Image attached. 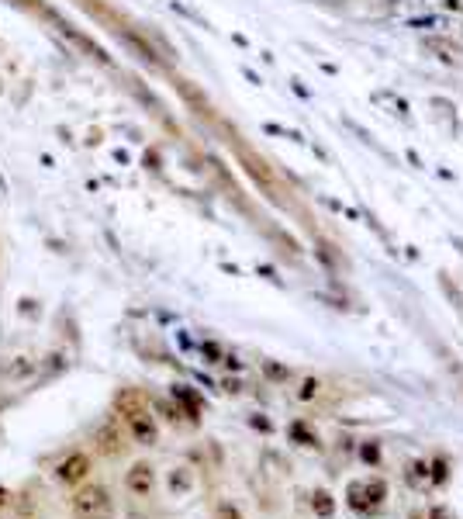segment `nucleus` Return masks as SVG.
Listing matches in <instances>:
<instances>
[{
  "label": "nucleus",
  "instance_id": "f257e3e1",
  "mask_svg": "<svg viewBox=\"0 0 463 519\" xmlns=\"http://www.w3.org/2000/svg\"><path fill=\"white\" fill-rule=\"evenodd\" d=\"M73 519H111L114 516V498L104 485H80V492L70 498Z\"/></svg>",
  "mask_w": 463,
  "mask_h": 519
},
{
  "label": "nucleus",
  "instance_id": "f03ea898",
  "mask_svg": "<svg viewBox=\"0 0 463 519\" xmlns=\"http://www.w3.org/2000/svg\"><path fill=\"white\" fill-rule=\"evenodd\" d=\"M90 474V457L83 454V450H77V454H66L59 464H55V471H52V478L59 481V485H70V488H77V485H83V478Z\"/></svg>",
  "mask_w": 463,
  "mask_h": 519
},
{
  "label": "nucleus",
  "instance_id": "7ed1b4c3",
  "mask_svg": "<svg viewBox=\"0 0 463 519\" xmlns=\"http://www.w3.org/2000/svg\"><path fill=\"white\" fill-rule=\"evenodd\" d=\"M125 488H129L131 495H138V498L153 495V488H156V471H153V464H146V461L131 464L129 471H125Z\"/></svg>",
  "mask_w": 463,
  "mask_h": 519
},
{
  "label": "nucleus",
  "instance_id": "20e7f679",
  "mask_svg": "<svg viewBox=\"0 0 463 519\" xmlns=\"http://www.w3.org/2000/svg\"><path fill=\"white\" fill-rule=\"evenodd\" d=\"M125 422H129V433L138 443H142V446H156V440H159V429H156V422H153V415H149V409H142V412L129 415Z\"/></svg>",
  "mask_w": 463,
  "mask_h": 519
},
{
  "label": "nucleus",
  "instance_id": "39448f33",
  "mask_svg": "<svg viewBox=\"0 0 463 519\" xmlns=\"http://www.w3.org/2000/svg\"><path fill=\"white\" fill-rule=\"evenodd\" d=\"M146 409V398L138 395L135 388H121L118 395H114V412L121 415V419H129V415L135 412H142Z\"/></svg>",
  "mask_w": 463,
  "mask_h": 519
},
{
  "label": "nucleus",
  "instance_id": "423d86ee",
  "mask_svg": "<svg viewBox=\"0 0 463 519\" xmlns=\"http://www.w3.org/2000/svg\"><path fill=\"white\" fill-rule=\"evenodd\" d=\"M166 485H170V492L180 498V495H187L190 488H194V471H190V467H173Z\"/></svg>",
  "mask_w": 463,
  "mask_h": 519
},
{
  "label": "nucleus",
  "instance_id": "0eeeda50",
  "mask_svg": "<svg viewBox=\"0 0 463 519\" xmlns=\"http://www.w3.org/2000/svg\"><path fill=\"white\" fill-rule=\"evenodd\" d=\"M11 381H25V378H31L35 374V360L31 357H14V360L7 363V370H4Z\"/></svg>",
  "mask_w": 463,
  "mask_h": 519
},
{
  "label": "nucleus",
  "instance_id": "6e6552de",
  "mask_svg": "<svg viewBox=\"0 0 463 519\" xmlns=\"http://www.w3.org/2000/svg\"><path fill=\"white\" fill-rule=\"evenodd\" d=\"M173 398L187 405V415H190V419H197V412H201V398H197L194 391L183 388V385H177V388H173Z\"/></svg>",
  "mask_w": 463,
  "mask_h": 519
},
{
  "label": "nucleus",
  "instance_id": "1a4fd4ad",
  "mask_svg": "<svg viewBox=\"0 0 463 519\" xmlns=\"http://www.w3.org/2000/svg\"><path fill=\"white\" fill-rule=\"evenodd\" d=\"M311 509H315V516H322V519H329L335 513V502H332V495L329 492H322V488H318V492L311 495Z\"/></svg>",
  "mask_w": 463,
  "mask_h": 519
},
{
  "label": "nucleus",
  "instance_id": "9d476101",
  "mask_svg": "<svg viewBox=\"0 0 463 519\" xmlns=\"http://www.w3.org/2000/svg\"><path fill=\"white\" fill-rule=\"evenodd\" d=\"M97 440H101L104 454H118V450H121V443H118V429H114V426H104L101 433H97Z\"/></svg>",
  "mask_w": 463,
  "mask_h": 519
},
{
  "label": "nucleus",
  "instance_id": "9b49d317",
  "mask_svg": "<svg viewBox=\"0 0 463 519\" xmlns=\"http://www.w3.org/2000/svg\"><path fill=\"white\" fill-rule=\"evenodd\" d=\"M425 481H429V464H425V461H415V464L408 467V485H412V488H422Z\"/></svg>",
  "mask_w": 463,
  "mask_h": 519
},
{
  "label": "nucleus",
  "instance_id": "f8f14e48",
  "mask_svg": "<svg viewBox=\"0 0 463 519\" xmlns=\"http://www.w3.org/2000/svg\"><path fill=\"white\" fill-rule=\"evenodd\" d=\"M318 388H322V385H318L315 378H305V381H301V391H298V398H301V402H308V398L318 395Z\"/></svg>",
  "mask_w": 463,
  "mask_h": 519
},
{
  "label": "nucleus",
  "instance_id": "ddd939ff",
  "mask_svg": "<svg viewBox=\"0 0 463 519\" xmlns=\"http://www.w3.org/2000/svg\"><path fill=\"white\" fill-rule=\"evenodd\" d=\"M349 505L353 509H360V513H366V502H363V485L356 481V485H349Z\"/></svg>",
  "mask_w": 463,
  "mask_h": 519
},
{
  "label": "nucleus",
  "instance_id": "4468645a",
  "mask_svg": "<svg viewBox=\"0 0 463 519\" xmlns=\"http://www.w3.org/2000/svg\"><path fill=\"white\" fill-rule=\"evenodd\" d=\"M429 49H432V52H442L439 59H446V63H453V59L460 55V52L453 49V46H446V42H429Z\"/></svg>",
  "mask_w": 463,
  "mask_h": 519
},
{
  "label": "nucleus",
  "instance_id": "2eb2a0df",
  "mask_svg": "<svg viewBox=\"0 0 463 519\" xmlns=\"http://www.w3.org/2000/svg\"><path fill=\"white\" fill-rule=\"evenodd\" d=\"M290 433H294V440L301 443V446H318V437H311V433L305 429V426H294Z\"/></svg>",
  "mask_w": 463,
  "mask_h": 519
},
{
  "label": "nucleus",
  "instance_id": "dca6fc26",
  "mask_svg": "<svg viewBox=\"0 0 463 519\" xmlns=\"http://www.w3.org/2000/svg\"><path fill=\"white\" fill-rule=\"evenodd\" d=\"M360 457H363V461H366V464H377V461H381V450H377L374 443H363Z\"/></svg>",
  "mask_w": 463,
  "mask_h": 519
},
{
  "label": "nucleus",
  "instance_id": "f3484780",
  "mask_svg": "<svg viewBox=\"0 0 463 519\" xmlns=\"http://www.w3.org/2000/svg\"><path fill=\"white\" fill-rule=\"evenodd\" d=\"M156 409H159V412L166 415V419H170V422H177V419H180V412H177V409H173V405H166V402H156Z\"/></svg>",
  "mask_w": 463,
  "mask_h": 519
},
{
  "label": "nucleus",
  "instance_id": "a211bd4d",
  "mask_svg": "<svg viewBox=\"0 0 463 519\" xmlns=\"http://www.w3.org/2000/svg\"><path fill=\"white\" fill-rule=\"evenodd\" d=\"M429 519H453V513L442 509V505H436V509H429Z\"/></svg>",
  "mask_w": 463,
  "mask_h": 519
},
{
  "label": "nucleus",
  "instance_id": "6ab92c4d",
  "mask_svg": "<svg viewBox=\"0 0 463 519\" xmlns=\"http://www.w3.org/2000/svg\"><path fill=\"white\" fill-rule=\"evenodd\" d=\"M266 374H270V378H277V381H280V378H287V370H283V367H277V363H266Z\"/></svg>",
  "mask_w": 463,
  "mask_h": 519
},
{
  "label": "nucleus",
  "instance_id": "aec40b11",
  "mask_svg": "<svg viewBox=\"0 0 463 519\" xmlns=\"http://www.w3.org/2000/svg\"><path fill=\"white\" fill-rule=\"evenodd\" d=\"M218 519H239V513H235L232 505H222V509H218Z\"/></svg>",
  "mask_w": 463,
  "mask_h": 519
},
{
  "label": "nucleus",
  "instance_id": "412c9836",
  "mask_svg": "<svg viewBox=\"0 0 463 519\" xmlns=\"http://www.w3.org/2000/svg\"><path fill=\"white\" fill-rule=\"evenodd\" d=\"M7 502H11V492H7V488H4V485H0V509H4V505H7Z\"/></svg>",
  "mask_w": 463,
  "mask_h": 519
},
{
  "label": "nucleus",
  "instance_id": "4be33fe9",
  "mask_svg": "<svg viewBox=\"0 0 463 519\" xmlns=\"http://www.w3.org/2000/svg\"><path fill=\"white\" fill-rule=\"evenodd\" d=\"M446 7L450 11H463V0H446Z\"/></svg>",
  "mask_w": 463,
  "mask_h": 519
}]
</instances>
